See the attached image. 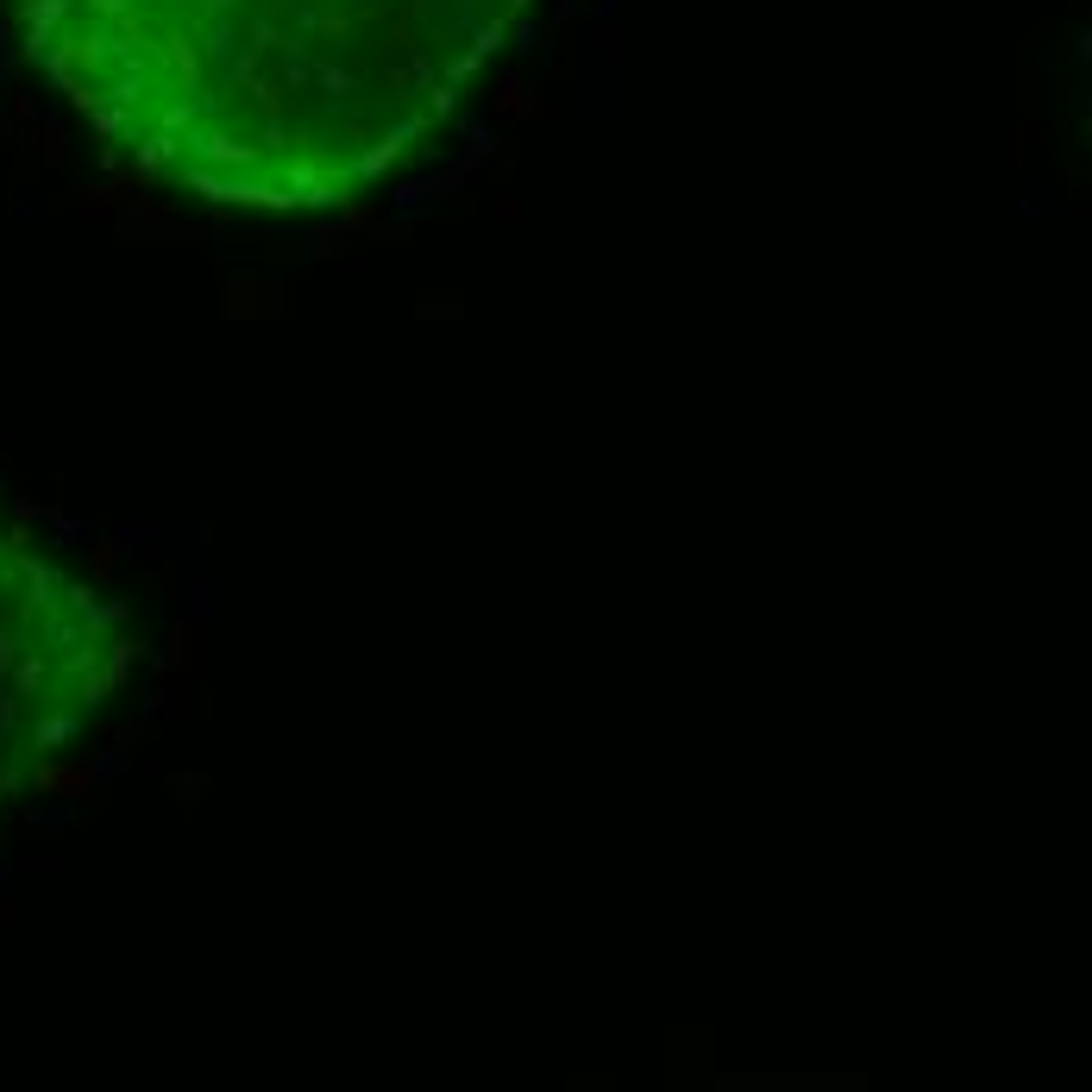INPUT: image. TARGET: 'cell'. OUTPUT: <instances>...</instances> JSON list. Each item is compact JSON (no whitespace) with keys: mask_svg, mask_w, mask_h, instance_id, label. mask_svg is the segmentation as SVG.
Listing matches in <instances>:
<instances>
[{"mask_svg":"<svg viewBox=\"0 0 1092 1092\" xmlns=\"http://www.w3.org/2000/svg\"><path fill=\"white\" fill-rule=\"evenodd\" d=\"M120 170L226 213H334L434 145L534 0H0Z\"/></svg>","mask_w":1092,"mask_h":1092,"instance_id":"obj_1","label":"cell"},{"mask_svg":"<svg viewBox=\"0 0 1092 1092\" xmlns=\"http://www.w3.org/2000/svg\"><path fill=\"white\" fill-rule=\"evenodd\" d=\"M132 672V609L32 528L0 521V816L82 753Z\"/></svg>","mask_w":1092,"mask_h":1092,"instance_id":"obj_2","label":"cell"}]
</instances>
